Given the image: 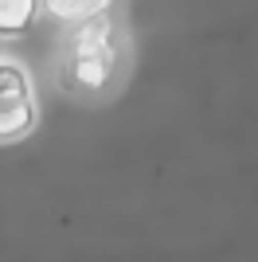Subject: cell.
<instances>
[{
	"label": "cell",
	"mask_w": 258,
	"mask_h": 262,
	"mask_svg": "<svg viewBox=\"0 0 258 262\" xmlns=\"http://www.w3.org/2000/svg\"><path fill=\"white\" fill-rule=\"evenodd\" d=\"M121 71V43L110 12H98L90 20H78V28L63 43V86L71 94L94 98L114 86Z\"/></svg>",
	"instance_id": "cell-1"
},
{
	"label": "cell",
	"mask_w": 258,
	"mask_h": 262,
	"mask_svg": "<svg viewBox=\"0 0 258 262\" xmlns=\"http://www.w3.org/2000/svg\"><path fill=\"white\" fill-rule=\"evenodd\" d=\"M35 90L20 63L0 59V145L20 141L35 129Z\"/></svg>",
	"instance_id": "cell-2"
},
{
	"label": "cell",
	"mask_w": 258,
	"mask_h": 262,
	"mask_svg": "<svg viewBox=\"0 0 258 262\" xmlns=\"http://www.w3.org/2000/svg\"><path fill=\"white\" fill-rule=\"evenodd\" d=\"M39 0H0V35H20L24 28H32Z\"/></svg>",
	"instance_id": "cell-3"
},
{
	"label": "cell",
	"mask_w": 258,
	"mask_h": 262,
	"mask_svg": "<svg viewBox=\"0 0 258 262\" xmlns=\"http://www.w3.org/2000/svg\"><path fill=\"white\" fill-rule=\"evenodd\" d=\"M39 4L51 12L55 20L78 24V20H90V16H98V12H106L110 0H39Z\"/></svg>",
	"instance_id": "cell-4"
}]
</instances>
